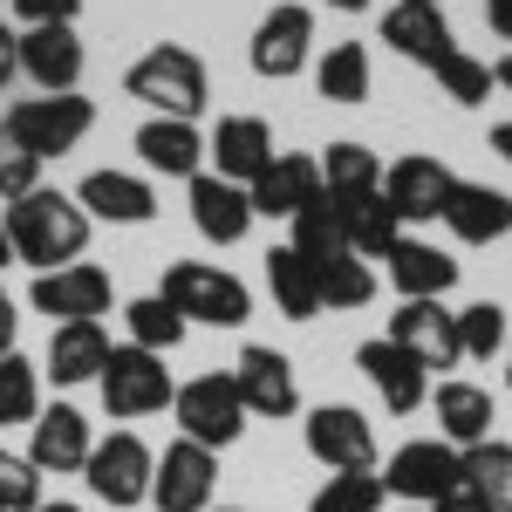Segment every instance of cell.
<instances>
[{
	"label": "cell",
	"mask_w": 512,
	"mask_h": 512,
	"mask_svg": "<svg viewBox=\"0 0 512 512\" xmlns=\"http://www.w3.org/2000/svg\"><path fill=\"white\" fill-rule=\"evenodd\" d=\"M28 301H35V315H48V321H103L110 315V274L89 267V260H76V267L35 274Z\"/></svg>",
	"instance_id": "14"
},
{
	"label": "cell",
	"mask_w": 512,
	"mask_h": 512,
	"mask_svg": "<svg viewBox=\"0 0 512 512\" xmlns=\"http://www.w3.org/2000/svg\"><path fill=\"white\" fill-rule=\"evenodd\" d=\"M492 82H499V89L512 96V55H506V62H492Z\"/></svg>",
	"instance_id": "50"
},
{
	"label": "cell",
	"mask_w": 512,
	"mask_h": 512,
	"mask_svg": "<svg viewBox=\"0 0 512 512\" xmlns=\"http://www.w3.org/2000/svg\"><path fill=\"white\" fill-rule=\"evenodd\" d=\"M96 390H103V410H110L117 424H137V417H158V410H171L178 383H171L164 355L137 349V342H123V349H110L103 376H96Z\"/></svg>",
	"instance_id": "4"
},
{
	"label": "cell",
	"mask_w": 512,
	"mask_h": 512,
	"mask_svg": "<svg viewBox=\"0 0 512 512\" xmlns=\"http://www.w3.org/2000/svg\"><path fill=\"white\" fill-rule=\"evenodd\" d=\"M35 185H41V158H35V151H21V144L0 130V205L28 198Z\"/></svg>",
	"instance_id": "42"
},
{
	"label": "cell",
	"mask_w": 512,
	"mask_h": 512,
	"mask_svg": "<svg viewBox=\"0 0 512 512\" xmlns=\"http://www.w3.org/2000/svg\"><path fill=\"white\" fill-rule=\"evenodd\" d=\"M458 472H465V492L485 512H512V444L485 437L472 451H458Z\"/></svg>",
	"instance_id": "31"
},
{
	"label": "cell",
	"mask_w": 512,
	"mask_h": 512,
	"mask_svg": "<svg viewBox=\"0 0 512 512\" xmlns=\"http://www.w3.org/2000/svg\"><path fill=\"white\" fill-rule=\"evenodd\" d=\"M315 287H321V308H369L376 301V267L355 260V253H335L315 267Z\"/></svg>",
	"instance_id": "35"
},
{
	"label": "cell",
	"mask_w": 512,
	"mask_h": 512,
	"mask_svg": "<svg viewBox=\"0 0 512 512\" xmlns=\"http://www.w3.org/2000/svg\"><path fill=\"white\" fill-rule=\"evenodd\" d=\"M267 294L287 321H315L321 315V287H315V260H301L294 246L267 253Z\"/></svg>",
	"instance_id": "30"
},
{
	"label": "cell",
	"mask_w": 512,
	"mask_h": 512,
	"mask_svg": "<svg viewBox=\"0 0 512 512\" xmlns=\"http://www.w3.org/2000/svg\"><path fill=\"white\" fill-rule=\"evenodd\" d=\"M158 294L185 321H205V328H239V321L253 315L246 280L226 274V267H212V260H171L164 280H158Z\"/></svg>",
	"instance_id": "3"
},
{
	"label": "cell",
	"mask_w": 512,
	"mask_h": 512,
	"mask_svg": "<svg viewBox=\"0 0 512 512\" xmlns=\"http://www.w3.org/2000/svg\"><path fill=\"white\" fill-rule=\"evenodd\" d=\"M246 198H253V219H294L321 198V164L308 151H274V164L246 185Z\"/></svg>",
	"instance_id": "15"
},
{
	"label": "cell",
	"mask_w": 512,
	"mask_h": 512,
	"mask_svg": "<svg viewBox=\"0 0 512 512\" xmlns=\"http://www.w3.org/2000/svg\"><path fill=\"white\" fill-rule=\"evenodd\" d=\"M383 198H390V212L403 219V226H424V219H437L444 212V198H451V171L437 158H396L390 171H383Z\"/></svg>",
	"instance_id": "22"
},
{
	"label": "cell",
	"mask_w": 512,
	"mask_h": 512,
	"mask_svg": "<svg viewBox=\"0 0 512 512\" xmlns=\"http://www.w3.org/2000/svg\"><path fill=\"white\" fill-rule=\"evenodd\" d=\"M123 96H137L151 117L198 123V117H205V96H212V82H205V62H198L192 48H178V41H158L151 55H137V62H130V76H123Z\"/></svg>",
	"instance_id": "2"
},
{
	"label": "cell",
	"mask_w": 512,
	"mask_h": 512,
	"mask_svg": "<svg viewBox=\"0 0 512 512\" xmlns=\"http://www.w3.org/2000/svg\"><path fill=\"white\" fill-rule=\"evenodd\" d=\"M212 512H253V506H212Z\"/></svg>",
	"instance_id": "55"
},
{
	"label": "cell",
	"mask_w": 512,
	"mask_h": 512,
	"mask_svg": "<svg viewBox=\"0 0 512 512\" xmlns=\"http://www.w3.org/2000/svg\"><path fill=\"white\" fill-rule=\"evenodd\" d=\"M35 506H41V472H35V458L0 451V512H35Z\"/></svg>",
	"instance_id": "41"
},
{
	"label": "cell",
	"mask_w": 512,
	"mask_h": 512,
	"mask_svg": "<svg viewBox=\"0 0 512 512\" xmlns=\"http://www.w3.org/2000/svg\"><path fill=\"white\" fill-rule=\"evenodd\" d=\"M315 164H321V192H328V198L383 192V158H376L369 144H328Z\"/></svg>",
	"instance_id": "32"
},
{
	"label": "cell",
	"mask_w": 512,
	"mask_h": 512,
	"mask_svg": "<svg viewBox=\"0 0 512 512\" xmlns=\"http://www.w3.org/2000/svg\"><path fill=\"white\" fill-rule=\"evenodd\" d=\"M390 342L410 349L424 369H458L465 362V349H458V315L444 301H403L390 315Z\"/></svg>",
	"instance_id": "16"
},
{
	"label": "cell",
	"mask_w": 512,
	"mask_h": 512,
	"mask_svg": "<svg viewBox=\"0 0 512 512\" xmlns=\"http://www.w3.org/2000/svg\"><path fill=\"white\" fill-rule=\"evenodd\" d=\"M28 28H76V14H82V0H7Z\"/></svg>",
	"instance_id": "43"
},
{
	"label": "cell",
	"mask_w": 512,
	"mask_h": 512,
	"mask_svg": "<svg viewBox=\"0 0 512 512\" xmlns=\"http://www.w3.org/2000/svg\"><path fill=\"white\" fill-rule=\"evenodd\" d=\"M431 410H437V437H444L451 451H472V444L492 437V390H478V383H465V376L437 383Z\"/></svg>",
	"instance_id": "28"
},
{
	"label": "cell",
	"mask_w": 512,
	"mask_h": 512,
	"mask_svg": "<svg viewBox=\"0 0 512 512\" xmlns=\"http://www.w3.org/2000/svg\"><path fill=\"white\" fill-rule=\"evenodd\" d=\"M301 260H335V253H349V233H342V212H335V198L321 192L308 212H294V239H287Z\"/></svg>",
	"instance_id": "34"
},
{
	"label": "cell",
	"mask_w": 512,
	"mask_h": 512,
	"mask_svg": "<svg viewBox=\"0 0 512 512\" xmlns=\"http://www.w3.org/2000/svg\"><path fill=\"white\" fill-rule=\"evenodd\" d=\"M506 342H512V321L499 301L458 308V349H465V362H492V355H506Z\"/></svg>",
	"instance_id": "37"
},
{
	"label": "cell",
	"mask_w": 512,
	"mask_h": 512,
	"mask_svg": "<svg viewBox=\"0 0 512 512\" xmlns=\"http://www.w3.org/2000/svg\"><path fill=\"white\" fill-rule=\"evenodd\" d=\"M14 328H21V315H14V294L0 287V355H14Z\"/></svg>",
	"instance_id": "45"
},
{
	"label": "cell",
	"mask_w": 512,
	"mask_h": 512,
	"mask_svg": "<svg viewBox=\"0 0 512 512\" xmlns=\"http://www.w3.org/2000/svg\"><path fill=\"white\" fill-rule=\"evenodd\" d=\"M506 390H512V342H506Z\"/></svg>",
	"instance_id": "54"
},
{
	"label": "cell",
	"mask_w": 512,
	"mask_h": 512,
	"mask_svg": "<svg viewBox=\"0 0 512 512\" xmlns=\"http://www.w3.org/2000/svg\"><path fill=\"white\" fill-rule=\"evenodd\" d=\"M0 212H7V239H14V260H21V267H35V274L76 267L82 246H89V212L76 205V192L35 185L28 198L0 205Z\"/></svg>",
	"instance_id": "1"
},
{
	"label": "cell",
	"mask_w": 512,
	"mask_h": 512,
	"mask_svg": "<svg viewBox=\"0 0 512 512\" xmlns=\"http://www.w3.org/2000/svg\"><path fill=\"white\" fill-rule=\"evenodd\" d=\"M0 267H14V239H7V212H0Z\"/></svg>",
	"instance_id": "49"
},
{
	"label": "cell",
	"mask_w": 512,
	"mask_h": 512,
	"mask_svg": "<svg viewBox=\"0 0 512 512\" xmlns=\"http://www.w3.org/2000/svg\"><path fill=\"white\" fill-rule=\"evenodd\" d=\"M431 76H437V89H444L451 103H465V110H478V103L499 89V82H492V62H478V55H465V48H458V55H444Z\"/></svg>",
	"instance_id": "40"
},
{
	"label": "cell",
	"mask_w": 512,
	"mask_h": 512,
	"mask_svg": "<svg viewBox=\"0 0 512 512\" xmlns=\"http://www.w3.org/2000/svg\"><path fill=\"white\" fill-rule=\"evenodd\" d=\"M355 369L369 376V390L383 396V410H396V417H410V410L431 403V369H424L410 349H396L390 335L362 342V349H355Z\"/></svg>",
	"instance_id": "13"
},
{
	"label": "cell",
	"mask_w": 512,
	"mask_h": 512,
	"mask_svg": "<svg viewBox=\"0 0 512 512\" xmlns=\"http://www.w3.org/2000/svg\"><path fill=\"white\" fill-rule=\"evenodd\" d=\"M458 451L444 444V437H410V444H396L390 465H383V492L403 499L410 512H431L444 492H458Z\"/></svg>",
	"instance_id": "7"
},
{
	"label": "cell",
	"mask_w": 512,
	"mask_h": 512,
	"mask_svg": "<svg viewBox=\"0 0 512 512\" xmlns=\"http://www.w3.org/2000/svg\"><path fill=\"white\" fill-rule=\"evenodd\" d=\"M315 89L328 103H362L369 96V48L362 41H335L315 62Z\"/></svg>",
	"instance_id": "33"
},
{
	"label": "cell",
	"mask_w": 512,
	"mask_h": 512,
	"mask_svg": "<svg viewBox=\"0 0 512 512\" xmlns=\"http://www.w3.org/2000/svg\"><path fill=\"white\" fill-rule=\"evenodd\" d=\"M308 512H383V472H328Z\"/></svg>",
	"instance_id": "39"
},
{
	"label": "cell",
	"mask_w": 512,
	"mask_h": 512,
	"mask_svg": "<svg viewBox=\"0 0 512 512\" xmlns=\"http://www.w3.org/2000/svg\"><path fill=\"white\" fill-rule=\"evenodd\" d=\"M396 7H444V0H396Z\"/></svg>",
	"instance_id": "53"
},
{
	"label": "cell",
	"mask_w": 512,
	"mask_h": 512,
	"mask_svg": "<svg viewBox=\"0 0 512 512\" xmlns=\"http://www.w3.org/2000/svg\"><path fill=\"white\" fill-rule=\"evenodd\" d=\"M390 287L403 301H444V294L458 287V260H451L444 246H431V239L403 233L390 246Z\"/></svg>",
	"instance_id": "25"
},
{
	"label": "cell",
	"mask_w": 512,
	"mask_h": 512,
	"mask_svg": "<svg viewBox=\"0 0 512 512\" xmlns=\"http://www.w3.org/2000/svg\"><path fill=\"white\" fill-rule=\"evenodd\" d=\"M321 7H342V14H369L376 0H321Z\"/></svg>",
	"instance_id": "51"
},
{
	"label": "cell",
	"mask_w": 512,
	"mask_h": 512,
	"mask_svg": "<svg viewBox=\"0 0 512 512\" xmlns=\"http://www.w3.org/2000/svg\"><path fill=\"white\" fill-rule=\"evenodd\" d=\"M151 472H158V451H151L137 431H110L96 451H89V465H82L89 492H96L103 506H117V512L151 499Z\"/></svg>",
	"instance_id": "8"
},
{
	"label": "cell",
	"mask_w": 512,
	"mask_h": 512,
	"mask_svg": "<svg viewBox=\"0 0 512 512\" xmlns=\"http://www.w3.org/2000/svg\"><path fill=\"white\" fill-rule=\"evenodd\" d=\"M212 492H219V451H205L192 437L164 444L158 472H151V506L158 512H212Z\"/></svg>",
	"instance_id": "10"
},
{
	"label": "cell",
	"mask_w": 512,
	"mask_h": 512,
	"mask_svg": "<svg viewBox=\"0 0 512 512\" xmlns=\"http://www.w3.org/2000/svg\"><path fill=\"white\" fill-rule=\"evenodd\" d=\"M492 151L512 164V123H492Z\"/></svg>",
	"instance_id": "48"
},
{
	"label": "cell",
	"mask_w": 512,
	"mask_h": 512,
	"mask_svg": "<svg viewBox=\"0 0 512 512\" xmlns=\"http://www.w3.org/2000/svg\"><path fill=\"white\" fill-rule=\"evenodd\" d=\"M171 417H178V431L192 437V444H205V451H226V444H239V431H246V403H239V383L233 369L219 376H192V383H178V396H171Z\"/></svg>",
	"instance_id": "6"
},
{
	"label": "cell",
	"mask_w": 512,
	"mask_h": 512,
	"mask_svg": "<svg viewBox=\"0 0 512 512\" xmlns=\"http://www.w3.org/2000/svg\"><path fill=\"white\" fill-rule=\"evenodd\" d=\"M233 383H239V403H246V417H294L301 410V383H294V362L267 342H246L233 362Z\"/></svg>",
	"instance_id": "12"
},
{
	"label": "cell",
	"mask_w": 512,
	"mask_h": 512,
	"mask_svg": "<svg viewBox=\"0 0 512 512\" xmlns=\"http://www.w3.org/2000/svg\"><path fill=\"white\" fill-rule=\"evenodd\" d=\"M35 512H82V506H69V499H55V506H48V499H41Z\"/></svg>",
	"instance_id": "52"
},
{
	"label": "cell",
	"mask_w": 512,
	"mask_h": 512,
	"mask_svg": "<svg viewBox=\"0 0 512 512\" xmlns=\"http://www.w3.org/2000/svg\"><path fill=\"white\" fill-rule=\"evenodd\" d=\"M485 21H492L499 41H512V0H485Z\"/></svg>",
	"instance_id": "46"
},
{
	"label": "cell",
	"mask_w": 512,
	"mask_h": 512,
	"mask_svg": "<svg viewBox=\"0 0 512 512\" xmlns=\"http://www.w3.org/2000/svg\"><path fill=\"white\" fill-rule=\"evenodd\" d=\"M89 123H96V103H89V96H21V103L0 117V130H7L21 151H35V158L48 164V158H69L82 137H89Z\"/></svg>",
	"instance_id": "5"
},
{
	"label": "cell",
	"mask_w": 512,
	"mask_h": 512,
	"mask_svg": "<svg viewBox=\"0 0 512 512\" xmlns=\"http://www.w3.org/2000/svg\"><path fill=\"white\" fill-rule=\"evenodd\" d=\"M28 458H35V472H55L69 478L89 465V451H96V431H89V417H82L76 403H55V410H41L35 424H28Z\"/></svg>",
	"instance_id": "18"
},
{
	"label": "cell",
	"mask_w": 512,
	"mask_h": 512,
	"mask_svg": "<svg viewBox=\"0 0 512 512\" xmlns=\"http://www.w3.org/2000/svg\"><path fill=\"white\" fill-rule=\"evenodd\" d=\"M383 48H396V55L417 62V69H437L444 55H458L444 7H390V14H383Z\"/></svg>",
	"instance_id": "26"
},
{
	"label": "cell",
	"mask_w": 512,
	"mask_h": 512,
	"mask_svg": "<svg viewBox=\"0 0 512 512\" xmlns=\"http://www.w3.org/2000/svg\"><path fill=\"white\" fill-rule=\"evenodd\" d=\"M76 205L89 212V226L96 219H110V226H151L158 219V192L137 171H89L76 185Z\"/></svg>",
	"instance_id": "19"
},
{
	"label": "cell",
	"mask_w": 512,
	"mask_h": 512,
	"mask_svg": "<svg viewBox=\"0 0 512 512\" xmlns=\"http://www.w3.org/2000/svg\"><path fill=\"white\" fill-rule=\"evenodd\" d=\"M137 158L144 171H164V178H185L192 185L205 171V130L198 123H178V117H151L137 130Z\"/></svg>",
	"instance_id": "27"
},
{
	"label": "cell",
	"mask_w": 512,
	"mask_h": 512,
	"mask_svg": "<svg viewBox=\"0 0 512 512\" xmlns=\"http://www.w3.org/2000/svg\"><path fill=\"white\" fill-rule=\"evenodd\" d=\"M308 451L328 472H376V424L355 403H321L308 417Z\"/></svg>",
	"instance_id": "11"
},
{
	"label": "cell",
	"mask_w": 512,
	"mask_h": 512,
	"mask_svg": "<svg viewBox=\"0 0 512 512\" xmlns=\"http://www.w3.org/2000/svg\"><path fill=\"white\" fill-rule=\"evenodd\" d=\"M185 198H192L198 239H212V246H239V239L253 233V198H246V185H226L219 171H198L192 185H185Z\"/></svg>",
	"instance_id": "20"
},
{
	"label": "cell",
	"mask_w": 512,
	"mask_h": 512,
	"mask_svg": "<svg viewBox=\"0 0 512 512\" xmlns=\"http://www.w3.org/2000/svg\"><path fill=\"white\" fill-rule=\"evenodd\" d=\"M451 239H465V246H492V239L512 233V198L492 192V185H472V178H451V198H444V212H437Z\"/></svg>",
	"instance_id": "24"
},
{
	"label": "cell",
	"mask_w": 512,
	"mask_h": 512,
	"mask_svg": "<svg viewBox=\"0 0 512 512\" xmlns=\"http://www.w3.org/2000/svg\"><path fill=\"white\" fill-rule=\"evenodd\" d=\"M123 321H130V342H137V349H151V355H171L178 342H185V328H192V321L178 315L164 294H144V301H130V308H123Z\"/></svg>",
	"instance_id": "36"
},
{
	"label": "cell",
	"mask_w": 512,
	"mask_h": 512,
	"mask_svg": "<svg viewBox=\"0 0 512 512\" xmlns=\"http://www.w3.org/2000/svg\"><path fill=\"white\" fill-rule=\"evenodd\" d=\"M82 62L89 55L76 28H21V76L35 82V96H76Z\"/></svg>",
	"instance_id": "17"
},
{
	"label": "cell",
	"mask_w": 512,
	"mask_h": 512,
	"mask_svg": "<svg viewBox=\"0 0 512 512\" xmlns=\"http://www.w3.org/2000/svg\"><path fill=\"white\" fill-rule=\"evenodd\" d=\"M205 158L226 185H253L267 164H274V130L260 117H219V130L205 137Z\"/></svg>",
	"instance_id": "23"
},
{
	"label": "cell",
	"mask_w": 512,
	"mask_h": 512,
	"mask_svg": "<svg viewBox=\"0 0 512 512\" xmlns=\"http://www.w3.org/2000/svg\"><path fill=\"white\" fill-rule=\"evenodd\" d=\"M431 512H485V506H478L472 492H465V478H458V492H444V499H437Z\"/></svg>",
	"instance_id": "47"
},
{
	"label": "cell",
	"mask_w": 512,
	"mask_h": 512,
	"mask_svg": "<svg viewBox=\"0 0 512 512\" xmlns=\"http://www.w3.org/2000/svg\"><path fill=\"white\" fill-rule=\"evenodd\" d=\"M246 62H253V76H267V82L301 76V69L315 62V14H308L301 0H280L274 14L253 28V41H246Z\"/></svg>",
	"instance_id": "9"
},
{
	"label": "cell",
	"mask_w": 512,
	"mask_h": 512,
	"mask_svg": "<svg viewBox=\"0 0 512 512\" xmlns=\"http://www.w3.org/2000/svg\"><path fill=\"white\" fill-rule=\"evenodd\" d=\"M21 76V35L7 28V14H0V89Z\"/></svg>",
	"instance_id": "44"
},
{
	"label": "cell",
	"mask_w": 512,
	"mask_h": 512,
	"mask_svg": "<svg viewBox=\"0 0 512 512\" xmlns=\"http://www.w3.org/2000/svg\"><path fill=\"white\" fill-rule=\"evenodd\" d=\"M41 417V369L28 355H0V424H35Z\"/></svg>",
	"instance_id": "38"
},
{
	"label": "cell",
	"mask_w": 512,
	"mask_h": 512,
	"mask_svg": "<svg viewBox=\"0 0 512 512\" xmlns=\"http://www.w3.org/2000/svg\"><path fill=\"white\" fill-rule=\"evenodd\" d=\"M110 328L103 321H55L48 328V355H41V376H55L62 390L69 383H96L103 376V362H110Z\"/></svg>",
	"instance_id": "21"
},
{
	"label": "cell",
	"mask_w": 512,
	"mask_h": 512,
	"mask_svg": "<svg viewBox=\"0 0 512 512\" xmlns=\"http://www.w3.org/2000/svg\"><path fill=\"white\" fill-rule=\"evenodd\" d=\"M335 212H342V233H349L355 260H390V246L403 239V219L390 212V198H383V192L335 198Z\"/></svg>",
	"instance_id": "29"
}]
</instances>
